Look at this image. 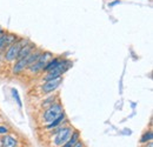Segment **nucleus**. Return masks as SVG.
<instances>
[{
	"mask_svg": "<svg viewBox=\"0 0 153 147\" xmlns=\"http://www.w3.org/2000/svg\"><path fill=\"white\" fill-rule=\"evenodd\" d=\"M59 61H60V59L59 58H52L46 65H45V67H44V70H42V72H50V71H52L56 66H57L58 64H59Z\"/></svg>",
	"mask_w": 153,
	"mask_h": 147,
	"instance_id": "obj_13",
	"label": "nucleus"
},
{
	"mask_svg": "<svg viewBox=\"0 0 153 147\" xmlns=\"http://www.w3.org/2000/svg\"><path fill=\"white\" fill-rule=\"evenodd\" d=\"M8 133V128L5 126H0V134H7Z\"/></svg>",
	"mask_w": 153,
	"mask_h": 147,
	"instance_id": "obj_18",
	"label": "nucleus"
},
{
	"mask_svg": "<svg viewBox=\"0 0 153 147\" xmlns=\"http://www.w3.org/2000/svg\"><path fill=\"white\" fill-rule=\"evenodd\" d=\"M66 119H67V118H66V114H65V112H64V113H62V114H61L60 117H58V118H57V119H56V120H53V121H52L51 124H48V125H46L45 127H46V128H47V129H52V128H54V127H57V126H59L60 124H62V122H64V121H65Z\"/></svg>",
	"mask_w": 153,
	"mask_h": 147,
	"instance_id": "obj_12",
	"label": "nucleus"
},
{
	"mask_svg": "<svg viewBox=\"0 0 153 147\" xmlns=\"http://www.w3.org/2000/svg\"><path fill=\"white\" fill-rule=\"evenodd\" d=\"M153 139V133L152 131L150 129V131H147V132H145L144 134H143V137H141V139H140V143L141 144H146V143H149V141H152Z\"/></svg>",
	"mask_w": 153,
	"mask_h": 147,
	"instance_id": "obj_15",
	"label": "nucleus"
},
{
	"mask_svg": "<svg viewBox=\"0 0 153 147\" xmlns=\"http://www.w3.org/2000/svg\"><path fill=\"white\" fill-rule=\"evenodd\" d=\"M62 113H64L62 105L59 101H56L51 106L44 108V111L40 113V122L44 126H46V125L51 124L53 120H56L58 117H60Z\"/></svg>",
	"mask_w": 153,
	"mask_h": 147,
	"instance_id": "obj_1",
	"label": "nucleus"
},
{
	"mask_svg": "<svg viewBox=\"0 0 153 147\" xmlns=\"http://www.w3.org/2000/svg\"><path fill=\"white\" fill-rule=\"evenodd\" d=\"M45 65H46V62H44V61H41V60L38 59V61H36L34 64L30 65V66L26 68V71L30 74H38V73H40V72H42Z\"/></svg>",
	"mask_w": 153,
	"mask_h": 147,
	"instance_id": "obj_9",
	"label": "nucleus"
},
{
	"mask_svg": "<svg viewBox=\"0 0 153 147\" xmlns=\"http://www.w3.org/2000/svg\"><path fill=\"white\" fill-rule=\"evenodd\" d=\"M72 147H85V145H84V143H82L81 140H79V141L76 143V145H73Z\"/></svg>",
	"mask_w": 153,
	"mask_h": 147,
	"instance_id": "obj_19",
	"label": "nucleus"
},
{
	"mask_svg": "<svg viewBox=\"0 0 153 147\" xmlns=\"http://www.w3.org/2000/svg\"><path fill=\"white\" fill-rule=\"evenodd\" d=\"M0 143H1V147H18V144H19L18 139L11 134H4Z\"/></svg>",
	"mask_w": 153,
	"mask_h": 147,
	"instance_id": "obj_6",
	"label": "nucleus"
},
{
	"mask_svg": "<svg viewBox=\"0 0 153 147\" xmlns=\"http://www.w3.org/2000/svg\"><path fill=\"white\" fill-rule=\"evenodd\" d=\"M5 33H6V32H5V31H4L2 28H0V37H1V36H4Z\"/></svg>",
	"mask_w": 153,
	"mask_h": 147,
	"instance_id": "obj_21",
	"label": "nucleus"
},
{
	"mask_svg": "<svg viewBox=\"0 0 153 147\" xmlns=\"http://www.w3.org/2000/svg\"><path fill=\"white\" fill-rule=\"evenodd\" d=\"M27 59L22 58V59H17L14 65L12 66V73L13 74H19L21 72H24L27 68Z\"/></svg>",
	"mask_w": 153,
	"mask_h": 147,
	"instance_id": "obj_7",
	"label": "nucleus"
},
{
	"mask_svg": "<svg viewBox=\"0 0 153 147\" xmlns=\"http://www.w3.org/2000/svg\"><path fill=\"white\" fill-rule=\"evenodd\" d=\"M12 93H13V97H14V99L17 100L18 105H19L20 107H21V106H22V104H21V100H20V97H19V94H18V92H17V91L13 88V90H12Z\"/></svg>",
	"mask_w": 153,
	"mask_h": 147,
	"instance_id": "obj_16",
	"label": "nucleus"
},
{
	"mask_svg": "<svg viewBox=\"0 0 153 147\" xmlns=\"http://www.w3.org/2000/svg\"><path fill=\"white\" fill-rule=\"evenodd\" d=\"M36 48H37V47H36V45H34L33 42H31V41H30L27 45L21 46V48H20L19 54H18V58H17V59H22V58L28 56V55L31 54Z\"/></svg>",
	"mask_w": 153,
	"mask_h": 147,
	"instance_id": "obj_8",
	"label": "nucleus"
},
{
	"mask_svg": "<svg viewBox=\"0 0 153 147\" xmlns=\"http://www.w3.org/2000/svg\"><path fill=\"white\" fill-rule=\"evenodd\" d=\"M19 39H20V38L18 37V36H16V34H13V33H5V36H4L5 47H8V46H11L12 44L17 42Z\"/></svg>",
	"mask_w": 153,
	"mask_h": 147,
	"instance_id": "obj_11",
	"label": "nucleus"
},
{
	"mask_svg": "<svg viewBox=\"0 0 153 147\" xmlns=\"http://www.w3.org/2000/svg\"><path fill=\"white\" fill-rule=\"evenodd\" d=\"M71 66H72V61H70L67 59H60V61H59V64H58L57 66L52 71H50V72L46 73V75L44 76V81L45 80H50V79H54V78H59V76H62V74L65 73L67 70H70Z\"/></svg>",
	"mask_w": 153,
	"mask_h": 147,
	"instance_id": "obj_3",
	"label": "nucleus"
},
{
	"mask_svg": "<svg viewBox=\"0 0 153 147\" xmlns=\"http://www.w3.org/2000/svg\"><path fill=\"white\" fill-rule=\"evenodd\" d=\"M56 101H58L57 95H50V97H47L46 99L42 100V102H41V107H42V108H46V107L51 106L52 104H54Z\"/></svg>",
	"mask_w": 153,
	"mask_h": 147,
	"instance_id": "obj_14",
	"label": "nucleus"
},
{
	"mask_svg": "<svg viewBox=\"0 0 153 147\" xmlns=\"http://www.w3.org/2000/svg\"><path fill=\"white\" fill-rule=\"evenodd\" d=\"M73 127H71L68 124L62 126L60 129L58 131H54L51 133V145L52 147H61L62 145H65V143L70 139L71 134L73 133Z\"/></svg>",
	"mask_w": 153,
	"mask_h": 147,
	"instance_id": "obj_2",
	"label": "nucleus"
},
{
	"mask_svg": "<svg viewBox=\"0 0 153 147\" xmlns=\"http://www.w3.org/2000/svg\"><path fill=\"white\" fill-rule=\"evenodd\" d=\"M79 140H80V133L78 131H73V133L71 134L70 139L65 143V145H62L61 147H72L73 145H76Z\"/></svg>",
	"mask_w": 153,
	"mask_h": 147,
	"instance_id": "obj_10",
	"label": "nucleus"
},
{
	"mask_svg": "<svg viewBox=\"0 0 153 147\" xmlns=\"http://www.w3.org/2000/svg\"><path fill=\"white\" fill-rule=\"evenodd\" d=\"M145 147H153V143H152V141L146 143V146H145Z\"/></svg>",
	"mask_w": 153,
	"mask_h": 147,
	"instance_id": "obj_20",
	"label": "nucleus"
},
{
	"mask_svg": "<svg viewBox=\"0 0 153 147\" xmlns=\"http://www.w3.org/2000/svg\"><path fill=\"white\" fill-rule=\"evenodd\" d=\"M61 82H62V76L50 79V80H45L44 84L40 86V91H41L42 94H50V93L54 92L58 87L61 85Z\"/></svg>",
	"mask_w": 153,
	"mask_h": 147,
	"instance_id": "obj_4",
	"label": "nucleus"
},
{
	"mask_svg": "<svg viewBox=\"0 0 153 147\" xmlns=\"http://www.w3.org/2000/svg\"><path fill=\"white\" fill-rule=\"evenodd\" d=\"M20 48H21V44L19 42V40H18L17 42L12 44L11 46H8L7 50H6V52H5V54H4L5 61H7V62H13V61H16L17 58H18V54H19Z\"/></svg>",
	"mask_w": 153,
	"mask_h": 147,
	"instance_id": "obj_5",
	"label": "nucleus"
},
{
	"mask_svg": "<svg viewBox=\"0 0 153 147\" xmlns=\"http://www.w3.org/2000/svg\"><path fill=\"white\" fill-rule=\"evenodd\" d=\"M5 36V34H4ZM4 36L0 37V51H2L5 48V41H4Z\"/></svg>",
	"mask_w": 153,
	"mask_h": 147,
	"instance_id": "obj_17",
	"label": "nucleus"
}]
</instances>
